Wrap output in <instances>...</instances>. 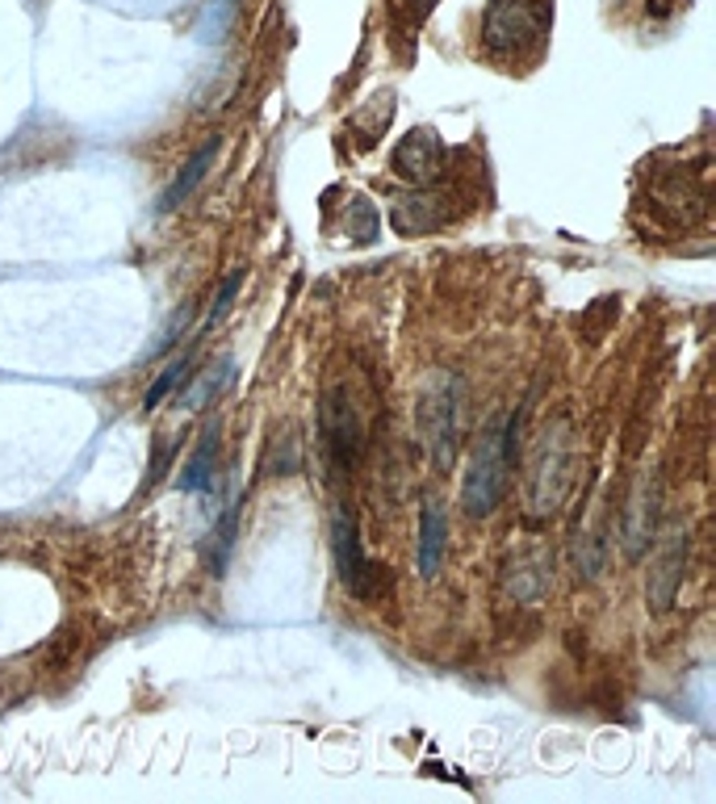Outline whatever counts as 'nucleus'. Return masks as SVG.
<instances>
[{
  "instance_id": "nucleus-1",
  "label": "nucleus",
  "mask_w": 716,
  "mask_h": 804,
  "mask_svg": "<svg viewBox=\"0 0 716 804\" xmlns=\"http://www.w3.org/2000/svg\"><path fill=\"white\" fill-rule=\"evenodd\" d=\"M549 34V0H490L482 18V47L490 55H524Z\"/></svg>"
},
{
  "instance_id": "nucleus-2",
  "label": "nucleus",
  "mask_w": 716,
  "mask_h": 804,
  "mask_svg": "<svg viewBox=\"0 0 716 804\" xmlns=\"http://www.w3.org/2000/svg\"><path fill=\"white\" fill-rule=\"evenodd\" d=\"M515 427H520V420L511 415L503 432L494 427V432H487V436H482V444H478L470 474H466V491H461V503H466V512H470V516H490V512L499 507L503 491H508V478H511V436H515Z\"/></svg>"
},
{
  "instance_id": "nucleus-3",
  "label": "nucleus",
  "mask_w": 716,
  "mask_h": 804,
  "mask_svg": "<svg viewBox=\"0 0 716 804\" xmlns=\"http://www.w3.org/2000/svg\"><path fill=\"white\" fill-rule=\"evenodd\" d=\"M336 566H339V583L348 587V595H357L365 604H374L377 595H381V570H377L374 561L365 557L360 549V536H357V519L348 516V512H336Z\"/></svg>"
},
{
  "instance_id": "nucleus-4",
  "label": "nucleus",
  "mask_w": 716,
  "mask_h": 804,
  "mask_svg": "<svg viewBox=\"0 0 716 804\" xmlns=\"http://www.w3.org/2000/svg\"><path fill=\"white\" fill-rule=\"evenodd\" d=\"M390 168L402 181H411V185H432L436 176H440V168H444V143H440V134L428 131V126L402 134V143L390 155Z\"/></svg>"
},
{
  "instance_id": "nucleus-5",
  "label": "nucleus",
  "mask_w": 716,
  "mask_h": 804,
  "mask_svg": "<svg viewBox=\"0 0 716 804\" xmlns=\"http://www.w3.org/2000/svg\"><path fill=\"white\" fill-rule=\"evenodd\" d=\"M323 444H327V457L336 465V474H344V470L357 461L360 423H357V411H352L348 402H339V399L323 402Z\"/></svg>"
},
{
  "instance_id": "nucleus-6",
  "label": "nucleus",
  "mask_w": 716,
  "mask_h": 804,
  "mask_svg": "<svg viewBox=\"0 0 716 804\" xmlns=\"http://www.w3.org/2000/svg\"><path fill=\"white\" fill-rule=\"evenodd\" d=\"M444 223H449V210L440 206V197L415 193V197H395V206H390V227L398 235H432Z\"/></svg>"
},
{
  "instance_id": "nucleus-7",
  "label": "nucleus",
  "mask_w": 716,
  "mask_h": 804,
  "mask_svg": "<svg viewBox=\"0 0 716 804\" xmlns=\"http://www.w3.org/2000/svg\"><path fill=\"white\" fill-rule=\"evenodd\" d=\"M444 545H449V516H444V507L436 498H428L423 512H419V575L423 578L440 575Z\"/></svg>"
},
{
  "instance_id": "nucleus-8",
  "label": "nucleus",
  "mask_w": 716,
  "mask_h": 804,
  "mask_svg": "<svg viewBox=\"0 0 716 804\" xmlns=\"http://www.w3.org/2000/svg\"><path fill=\"white\" fill-rule=\"evenodd\" d=\"M214 457H218V423H209L206 432H202L197 453H193L188 465L181 470V491H188V495L209 491V486H214Z\"/></svg>"
},
{
  "instance_id": "nucleus-9",
  "label": "nucleus",
  "mask_w": 716,
  "mask_h": 804,
  "mask_svg": "<svg viewBox=\"0 0 716 804\" xmlns=\"http://www.w3.org/2000/svg\"><path fill=\"white\" fill-rule=\"evenodd\" d=\"M209 164H214V143H206L202 152H197V155H193V159H188L185 173L176 176V181H172V185H168V193L160 197V206H164V210H176V206L185 202L188 193H193V189H197V185H202V176H206Z\"/></svg>"
},
{
  "instance_id": "nucleus-10",
  "label": "nucleus",
  "mask_w": 716,
  "mask_h": 804,
  "mask_svg": "<svg viewBox=\"0 0 716 804\" xmlns=\"http://www.w3.org/2000/svg\"><path fill=\"white\" fill-rule=\"evenodd\" d=\"M377 230H381V218H377L374 202H369V197H352V202H348V235H352L357 244H374Z\"/></svg>"
},
{
  "instance_id": "nucleus-11",
  "label": "nucleus",
  "mask_w": 716,
  "mask_h": 804,
  "mask_svg": "<svg viewBox=\"0 0 716 804\" xmlns=\"http://www.w3.org/2000/svg\"><path fill=\"white\" fill-rule=\"evenodd\" d=\"M185 378H188V357H181V361H172L168 369H164V373L151 382V390L143 394V411H155V406L168 399L172 390L185 382Z\"/></svg>"
},
{
  "instance_id": "nucleus-12",
  "label": "nucleus",
  "mask_w": 716,
  "mask_h": 804,
  "mask_svg": "<svg viewBox=\"0 0 716 804\" xmlns=\"http://www.w3.org/2000/svg\"><path fill=\"white\" fill-rule=\"evenodd\" d=\"M235 524H239V507L231 503V507H226V516L218 519V528H214V536H218V549L209 554V570H214V575H223L226 557H231V549H235Z\"/></svg>"
},
{
  "instance_id": "nucleus-13",
  "label": "nucleus",
  "mask_w": 716,
  "mask_h": 804,
  "mask_svg": "<svg viewBox=\"0 0 716 804\" xmlns=\"http://www.w3.org/2000/svg\"><path fill=\"white\" fill-rule=\"evenodd\" d=\"M226 382H231V361L218 364V373H214V364H209L206 373H202V382H197L185 394V406H188V411H193V406H202V402H206L209 394H218V390H223Z\"/></svg>"
},
{
  "instance_id": "nucleus-14",
  "label": "nucleus",
  "mask_w": 716,
  "mask_h": 804,
  "mask_svg": "<svg viewBox=\"0 0 716 804\" xmlns=\"http://www.w3.org/2000/svg\"><path fill=\"white\" fill-rule=\"evenodd\" d=\"M239 286H244V268H235L231 277H226L223 286H218V293H214V302H209V315H206V327L223 323L226 310H231V302H235V293H239Z\"/></svg>"
},
{
  "instance_id": "nucleus-15",
  "label": "nucleus",
  "mask_w": 716,
  "mask_h": 804,
  "mask_svg": "<svg viewBox=\"0 0 716 804\" xmlns=\"http://www.w3.org/2000/svg\"><path fill=\"white\" fill-rule=\"evenodd\" d=\"M432 9L436 0H395V13H402V21H411V25H419Z\"/></svg>"
},
{
  "instance_id": "nucleus-16",
  "label": "nucleus",
  "mask_w": 716,
  "mask_h": 804,
  "mask_svg": "<svg viewBox=\"0 0 716 804\" xmlns=\"http://www.w3.org/2000/svg\"><path fill=\"white\" fill-rule=\"evenodd\" d=\"M188 319H193V307H181V315H176V319L168 323V331H164V340H160V348H155V352H164V348L176 344V340H181V331L188 327Z\"/></svg>"
}]
</instances>
